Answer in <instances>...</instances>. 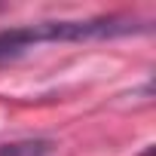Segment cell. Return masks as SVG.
Wrapping results in <instances>:
<instances>
[{
    "mask_svg": "<svg viewBox=\"0 0 156 156\" xmlns=\"http://www.w3.org/2000/svg\"><path fill=\"white\" fill-rule=\"evenodd\" d=\"M150 31V22L135 16H95V19H58L34 22L0 31V67H6L43 43H86V40H113L129 34Z\"/></svg>",
    "mask_w": 156,
    "mask_h": 156,
    "instance_id": "6da1fadb",
    "label": "cell"
},
{
    "mask_svg": "<svg viewBox=\"0 0 156 156\" xmlns=\"http://www.w3.org/2000/svg\"><path fill=\"white\" fill-rule=\"evenodd\" d=\"M52 153H55V141L49 138H19L0 144V156H52Z\"/></svg>",
    "mask_w": 156,
    "mask_h": 156,
    "instance_id": "7a4b0ae2",
    "label": "cell"
}]
</instances>
